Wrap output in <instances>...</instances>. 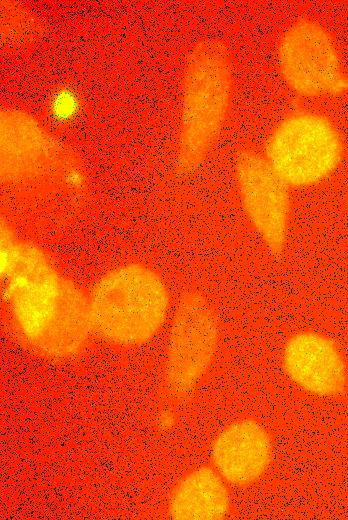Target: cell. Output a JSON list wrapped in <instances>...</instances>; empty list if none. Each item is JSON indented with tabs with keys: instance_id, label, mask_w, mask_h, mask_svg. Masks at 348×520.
I'll return each instance as SVG.
<instances>
[{
	"instance_id": "cell-12",
	"label": "cell",
	"mask_w": 348,
	"mask_h": 520,
	"mask_svg": "<svg viewBox=\"0 0 348 520\" xmlns=\"http://www.w3.org/2000/svg\"><path fill=\"white\" fill-rule=\"evenodd\" d=\"M220 474L210 467H200L173 489L168 514L175 520H217L230 510V494Z\"/></svg>"
},
{
	"instance_id": "cell-6",
	"label": "cell",
	"mask_w": 348,
	"mask_h": 520,
	"mask_svg": "<svg viewBox=\"0 0 348 520\" xmlns=\"http://www.w3.org/2000/svg\"><path fill=\"white\" fill-rule=\"evenodd\" d=\"M219 340L216 314L198 292L185 293L177 306L167 344L164 378L168 391L189 395L214 358Z\"/></svg>"
},
{
	"instance_id": "cell-2",
	"label": "cell",
	"mask_w": 348,
	"mask_h": 520,
	"mask_svg": "<svg viewBox=\"0 0 348 520\" xmlns=\"http://www.w3.org/2000/svg\"><path fill=\"white\" fill-rule=\"evenodd\" d=\"M89 300L93 331L121 346L149 341L163 325L169 306L162 279L140 264H127L105 274Z\"/></svg>"
},
{
	"instance_id": "cell-8",
	"label": "cell",
	"mask_w": 348,
	"mask_h": 520,
	"mask_svg": "<svg viewBox=\"0 0 348 520\" xmlns=\"http://www.w3.org/2000/svg\"><path fill=\"white\" fill-rule=\"evenodd\" d=\"M0 123L2 181L31 180L63 169L64 149L32 116L5 109Z\"/></svg>"
},
{
	"instance_id": "cell-13",
	"label": "cell",
	"mask_w": 348,
	"mask_h": 520,
	"mask_svg": "<svg viewBox=\"0 0 348 520\" xmlns=\"http://www.w3.org/2000/svg\"><path fill=\"white\" fill-rule=\"evenodd\" d=\"M49 110L51 116L57 121H70L80 110L79 95L70 87H60L52 94Z\"/></svg>"
},
{
	"instance_id": "cell-11",
	"label": "cell",
	"mask_w": 348,
	"mask_h": 520,
	"mask_svg": "<svg viewBox=\"0 0 348 520\" xmlns=\"http://www.w3.org/2000/svg\"><path fill=\"white\" fill-rule=\"evenodd\" d=\"M92 331L89 298L74 282L62 277L54 314L31 343L46 356L64 358L76 354Z\"/></svg>"
},
{
	"instance_id": "cell-4",
	"label": "cell",
	"mask_w": 348,
	"mask_h": 520,
	"mask_svg": "<svg viewBox=\"0 0 348 520\" xmlns=\"http://www.w3.org/2000/svg\"><path fill=\"white\" fill-rule=\"evenodd\" d=\"M276 62L284 84L304 98L348 92V75L332 35L319 22L301 17L282 33Z\"/></svg>"
},
{
	"instance_id": "cell-9",
	"label": "cell",
	"mask_w": 348,
	"mask_h": 520,
	"mask_svg": "<svg viewBox=\"0 0 348 520\" xmlns=\"http://www.w3.org/2000/svg\"><path fill=\"white\" fill-rule=\"evenodd\" d=\"M285 374L300 389L319 397H335L347 386V368L335 342L316 332L294 334L282 353Z\"/></svg>"
},
{
	"instance_id": "cell-1",
	"label": "cell",
	"mask_w": 348,
	"mask_h": 520,
	"mask_svg": "<svg viewBox=\"0 0 348 520\" xmlns=\"http://www.w3.org/2000/svg\"><path fill=\"white\" fill-rule=\"evenodd\" d=\"M232 64L226 44L202 39L189 53L180 106L176 167L188 174L204 161L227 121L232 99Z\"/></svg>"
},
{
	"instance_id": "cell-10",
	"label": "cell",
	"mask_w": 348,
	"mask_h": 520,
	"mask_svg": "<svg viewBox=\"0 0 348 520\" xmlns=\"http://www.w3.org/2000/svg\"><path fill=\"white\" fill-rule=\"evenodd\" d=\"M272 440L254 419H240L224 428L211 448L216 471L229 484L246 487L257 482L272 460Z\"/></svg>"
},
{
	"instance_id": "cell-5",
	"label": "cell",
	"mask_w": 348,
	"mask_h": 520,
	"mask_svg": "<svg viewBox=\"0 0 348 520\" xmlns=\"http://www.w3.org/2000/svg\"><path fill=\"white\" fill-rule=\"evenodd\" d=\"M0 274L13 317L31 343L54 314L62 277L39 247L19 241L0 255Z\"/></svg>"
},
{
	"instance_id": "cell-7",
	"label": "cell",
	"mask_w": 348,
	"mask_h": 520,
	"mask_svg": "<svg viewBox=\"0 0 348 520\" xmlns=\"http://www.w3.org/2000/svg\"><path fill=\"white\" fill-rule=\"evenodd\" d=\"M235 176L243 210L269 251L280 255L286 244L291 211L290 186L264 154L242 149L235 160Z\"/></svg>"
},
{
	"instance_id": "cell-3",
	"label": "cell",
	"mask_w": 348,
	"mask_h": 520,
	"mask_svg": "<svg viewBox=\"0 0 348 520\" xmlns=\"http://www.w3.org/2000/svg\"><path fill=\"white\" fill-rule=\"evenodd\" d=\"M344 142L326 115L295 111L281 119L267 137L264 156L278 175L294 188L328 178L339 166Z\"/></svg>"
}]
</instances>
